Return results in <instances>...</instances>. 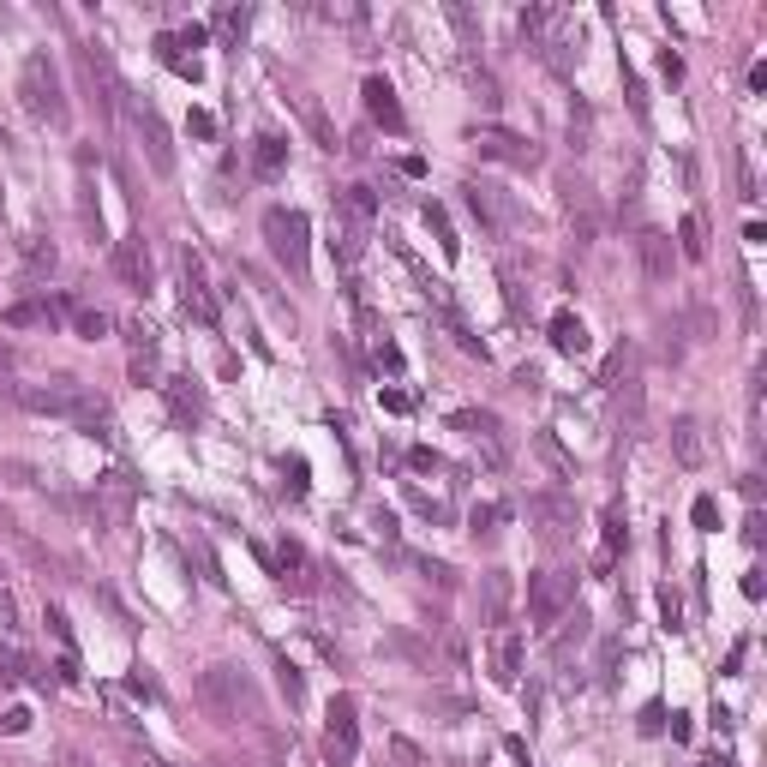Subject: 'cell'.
Here are the masks:
<instances>
[{"label":"cell","instance_id":"cell-6","mask_svg":"<svg viewBox=\"0 0 767 767\" xmlns=\"http://www.w3.org/2000/svg\"><path fill=\"white\" fill-rule=\"evenodd\" d=\"M474 144H480L485 156L510 162V168H534V162H540V150H534L522 132H504V126H480V132H474Z\"/></svg>","mask_w":767,"mask_h":767},{"label":"cell","instance_id":"cell-34","mask_svg":"<svg viewBox=\"0 0 767 767\" xmlns=\"http://www.w3.org/2000/svg\"><path fill=\"white\" fill-rule=\"evenodd\" d=\"M689 522L702 527V534H713V527H720V504H713V498H695V510H689Z\"/></svg>","mask_w":767,"mask_h":767},{"label":"cell","instance_id":"cell-23","mask_svg":"<svg viewBox=\"0 0 767 767\" xmlns=\"http://www.w3.org/2000/svg\"><path fill=\"white\" fill-rule=\"evenodd\" d=\"M102 504H108V516H114V522L132 510V474H126V468H114V474L102 480Z\"/></svg>","mask_w":767,"mask_h":767},{"label":"cell","instance_id":"cell-47","mask_svg":"<svg viewBox=\"0 0 767 767\" xmlns=\"http://www.w3.org/2000/svg\"><path fill=\"white\" fill-rule=\"evenodd\" d=\"M132 767H162V762H156V755H139V762H132Z\"/></svg>","mask_w":767,"mask_h":767},{"label":"cell","instance_id":"cell-25","mask_svg":"<svg viewBox=\"0 0 767 767\" xmlns=\"http://www.w3.org/2000/svg\"><path fill=\"white\" fill-rule=\"evenodd\" d=\"M504 611H510V576L504 569H492V576H485V618L498 624Z\"/></svg>","mask_w":767,"mask_h":767},{"label":"cell","instance_id":"cell-4","mask_svg":"<svg viewBox=\"0 0 767 767\" xmlns=\"http://www.w3.org/2000/svg\"><path fill=\"white\" fill-rule=\"evenodd\" d=\"M569 594H576V582L569 576H558V569H540V576H527V618H534V629H552L558 618H564Z\"/></svg>","mask_w":767,"mask_h":767},{"label":"cell","instance_id":"cell-9","mask_svg":"<svg viewBox=\"0 0 767 767\" xmlns=\"http://www.w3.org/2000/svg\"><path fill=\"white\" fill-rule=\"evenodd\" d=\"M492 684H522V636L516 629H498V642H492Z\"/></svg>","mask_w":767,"mask_h":767},{"label":"cell","instance_id":"cell-22","mask_svg":"<svg viewBox=\"0 0 767 767\" xmlns=\"http://www.w3.org/2000/svg\"><path fill=\"white\" fill-rule=\"evenodd\" d=\"M426 228H432V240H438V252H444V258H456V252H462V240H456V228H450V216H444V204H432L426 198Z\"/></svg>","mask_w":767,"mask_h":767},{"label":"cell","instance_id":"cell-7","mask_svg":"<svg viewBox=\"0 0 767 767\" xmlns=\"http://www.w3.org/2000/svg\"><path fill=\"white\" fill-rule=\"evenodd\" d=\"M366 114L384 126V132H408V114H402V102H396V90H390V79H366Z\"/></svg>","mask_w":767,"mask_h":767},{"label":"cell","instance_id":"cell-28","mask_svg":"<svg viewBox=\"0 0 767 767\" xmlns=\"http://www.w3.org/2000/svg\"><path fill=\"white\" fill-rule=\"evenodd\" d=\"M678 252H684L689 264H695V258H707V240H702V216H684V223H678Z\"/></svg>","mask_w":767,"mask_h":767},{"label":"cell","instance_id":"cell-11","mask_svg":"<svg viewBox=\"0 0 767 767\" xmlns=\"http://www.w3.org/2000/svg\"><path fill=\"white\" fill-rule=\"evenodd\" d=\"M126 342H132V378L139 384H156V330L144 318L126 324Z\"/></svg>","mask_w":767,"mask_h":767},{"label":"cell","instance_id":"cell-38","mask_svg":"<svg viewBox=\"0 0 767 767\" xmlns=\"http://www.w3.org/2000/svg\"><path fill=\"white\" fill-rule=\"evenodd\" d=\"M390 755H396L402 767H426V755H420L414 744H408V738H390Z\"/></svg>","mask_w":767,"mask_h":767},{"label":"cell","instance_id":"cell-48","mask_svg":"<svg viewBox=\"0 0 767 767\" xmlns=\"http://www.w3.org/2000/svg\"><path fill=\"white\" fill-rule=\"evenodd\" d=\"M707 767H731V762H726V755H713V762H707Z\"/></svg>","mask_w":767,"mask_h":767},{"label":"cell","instance_id":"cell-30","mask_svg":"<svg viewBox=\"0 0 767 767\" xmlns=\"http://www.w3.org/2000/svg\"><path fill=\"white\" fill-rule=\"evenodd\" d=\"M468 522H474V534H498V527L510 522V504H474Z\"/></svg>","mask_w":767,"mask_h":767},{"label":"cell","instance_id":"cell-8","mask_svg":"<svg viewBox=\"0 0 767 767\" xmlns=\"http://www.w3.org/2000/svg\"><path fill=\"white\" fill-rule=\"evenodd\" d=\"M181 300H186V312H192V318L198 324H216V300H210V282H204V270H198V258H192V252H186L181 258Z\"/></svg>","mask_w":767,"mask_h":767},{"label":"cell","instance_id":"cell-35","mask_svg":"<svg viewBox=\"0 0 767 767\" xmlns=\"http://www.w3.org/2000/svg\"><path fill=\"white\" fill-rule=\"evenodd\" d=\"M42 624L55 629V642H61L66 653H72V624H66V611H61V606H48V611H42Z\"/></svg>","mask_w":767,"mask_h":767},{"label":"cell","instance_id":"cell-15","mask_svg":"<svg viewBox=\"0 0 767 767\" xmlns=\"http://www.w3.org/2000/svg\"><path fill=\"white\" fill-rule=\"evenodd\" d=\"M282 168H288V144L276 139V132H258V139H252V174H258V181H276Z\"/></svg>","mask_w":767,"mask_h":767},{"label":"cell","instance_id":"cell-13","mask_svg":"<svg viewBox=\"0 0 767 767\" xmlns=\"http://www.w3.org/2000/svg\"><path fill=\"white\" fill-rule=\"evenodd\" d=\"M527 522H540L545 540H564L569 534V504L552 498V492H540V498H527Z\"/></svg>","mask_w":767,"mask_h":767},{"label":"cell","instance_id":"cell-36","mask_svg":"<svg viewBox=\"0 0 767 767\" xmlns=\"http://www.w3.org/2000/svg\"><path fill=\"white\" fill-rule=\"evenodd\" d=\"M660 618H666V629H684V600H678V594H660Z\"/></svg>","mask_w":767,"mask_h":767},{"label":"cell","instance_id":"cell-1","mask_svg":"<svg viewBox=\"0 0 767 767\" xmlns=\"http://www.w3.org/2000/svg\"><path fill=\"white\" fill-rule=\"evenodd\" d=\"M264 240H270V252H276V264H282L288 276H306V252H312V223H306V210H288V204L264 210Z\"/></svg>","mask_w":767,"mask_h":767},{"label":"cell","instance_id":"cell-5","mask_svg":"<svg viewBox=\"0 0 767 767\" xmlns=\"http://www.w3.org/2000/svg\"><path fill=\"white\" fill-rule=\"evenodd\" d=\"M198 695H204L210 707H216L223 720H234V713L246 707V678H240L234 666H210V671L198 678Z\"/></svg>","mask_w":767,"mask_h":767},{"label":"cell","instance_id":"cell-39","mask_svg":"<svg viewBox=\"0 0 767 767\" xmlns=\"http://www.w3.org/2000/svg\"><path fill=\"white\" fill-rule=\"evenodd\" d=\"M186 126H192V139H216V114H204V108H192Z\"/></svg>","mask_w":767,"mask_h":767},{"label":"cell","instance_id":"cell-37","mask_svg":"<svg viewBox=\"0 0 767 767\" xmlns=\"http://www.w3.org/2000/svg\"><path fill=\"white\" fill-rule=\"evenodd\" d=\"M282 474H288V492H294V498H300L306 485H312V480H306V462H300V456H288V462H282Z\"/></svg>","mask_w":767,"mask_h":767},{"label":"cell","instance_id":"cell-27","mask_svg":"<svg viewBox=\"0 0 767 767\" xmlns=\"http://www.w3.org/2000/svg\"><path fill=\"white\" fill-rule=\"evenodd\" d=\"M294 108L306 114V126L318 132V144H324V150H336V126L324 121V108H318V102H312V97H294Z\"/></svg>","mask_w":767,"mask_h":767},{"label":"cell","instance_id":"cell-21","mask_svg":"<svg viewBox=\"0 0 767 767\" xmlns=\"http://www.w3.org/2000/svg\"><path fill=\"white\" fill-rule=\"evenodd\" d=\"M270 564H276V576H282L288 587H312V564H306V552L294 540L276 545V558H270Z\"/></svg>","mask_w":767,"mask_h":767},{"label":"cell","instance_id":"cell-14","mask_svg":"<svg viewBox=\"0 0 767 767\" xmlns=\"http://www.w3.org/2000/svg\"><path fill=\"white\" fill-rule=\"evenodd\" d=\"M360 246H366V228L336 204V216H330V252H336V264H354L360 258Z\"/></svg>","mask_w":767,"mask_h":767},{"label":"cell","instance_id":"cell-31","mask_svg":"<svg viewBox=\"0 0 767 767\" xmlns=\"http://www.w3.org/2000/svg\"><path fill=\"white\" fill-rule=\"evenodd\" d=\"M534 444H540V456H545V462H552V468H558V474H564V480H569V474H576V462H569L564 450H558V438H552V432H540V438H534Z\"/></svg>","mask_w":767,"mask_h":767},{"label":"cell","instance_id":"cell-10","mask_svg":"<svg viewBox=\"0 0 767 767\" xmlns=\"http://www.w3.org/2000/svg\"><path fill=\"white\" fill-rule=\"evenodd\" d=\"M132 126H139L144 150H150V168H156V174H168V168H174V150H168V132H162L156 108H132Z\"/></svg>","mask_w":767,"mask_h":767},{"label":"cell","instance_id":"cell-44","mask_svg":"<svg viewBox=\"0 0 767 767\" xmlns=\"http://www.w3.org/2000/svg\"><path fill=\"white\" fill-rule=\"evenodd\" d=\"M24 726H30V713H24V707H6V720H0V731H13V738H19Z\"/></svg>","mask_w":767,"mask_h":767},{"label":"cell","instance_id":"cell-41","mask_svg":"<svg viewBox=\"0 0 767 767\" xmlns=\"http://www.w3.org/2000/svg\"><path fill=\"white\" fill-rule=\"evenodd\" d=\"M378 408L384 414H408L414 402H408V390H378Z\"/></svg>","mask_w":767,"mask_h":767},{"label":"cell","instance_id":"cell-45","mask_svg":"<svg viewBox=\"0 0 767 767\" xmlns=\"http://www.w3.org/2000/svg\"><path fill=\"white\" fill-rule=\"evenodd\" d=\"M660 72H666V79L678 84V79H684V61H678V55H671V48H666V55H660Z\"/></svg>","mask_w":767,"mask_h":767},{"label":"cell","instance_id":"cell-40","mask_svg":"<svg viewBox=\"0 0 767 767\" xmlns=\"http://www.w3.org/2000/svg\"><path fill=\"white\" fill-rule=\"evenodd\" d=\"M642 731H647V738H660V731H666V707H660V702L642 707Z\"/></svg>","mask_w":767,"mask_h":767},{"label":"cell","instance_id":"cell-19","mask_svg":"<svg viewBox=\"0 0 767 767\" xmlns=\"http://www.w3.org/2000/svg\"><path fill=\"white\" fill-rule=\"evenodd\" d=\"M162 396L174 402V414L181 420H204V390L192 378H162Z\"/></svg>","mask_w":767,"mask_h":767},{"label":"cell","instance_id":"cell-33","mask_svg":"<svg viewBox=\"0 0 767 767\" xmlns=\"http://www.w3.org/2000/svg\"><path fill=\"white\" fill-rule=\"evenodd\" d=\"M372 360H378V372H402V366H408V360H402V348L390 342V336H384V342L372 348Z\"/></svg>","mask_w":767,"mask_h":767},{"label":"cell","instance_id":"cell-32","mask_svg":"<svg viewBox=\"0 0 767 767\" xmlns=\"http://www.w3.org/2000/svg\"><path fill=\"white\" fill-rule=\"evenodd\" d=\"M276 684H282V695H288V707H300V702H306V684H300V671H294V666H288V660H282V666H276Z\"/></svg>","mask_w":767,"mask_h":767},{"label":"cell","instance_id":"cell-42","mask_svg":"<svg viewBox=\"0 0 767 767\" xmlns=\"http://www.w3.org/2000/svg\"><path fill=\"white\" fill-rule=\"evenodd\" d=\"M216 30H223V37H240V30H246V13H216Z\"/></svg>","mask_w":767,"mask_h":767},{"label":"cell","instance_id":"cell-3","mask_svg":"<svg viewBox=\"0 0 767 767\" xmlns=\"http://www.w3.org/2000/svg\"><path fill=\"white\" fill-rule=\"evenodd\" d=\"M360 755V720H354V695H330V731H324V762L354 767Z\"/></svg>","mask_w":767,"mask_h":767},{"label":"cell","instance_id":"cell-26","mask_svg":"<svg viewBox=\"0 0 767 767\" xmlns=\"http://www.w3.org/2000/svg\"><path fill=\"white\" fill-rule=\"evenodd\" d=\"M468 192V210H474V223L485 228V234H498V204H492V192L485 186H462Z\"/></svg>","mask_w":767,"mask_h":767},{"label":"cell","instance_id":"cell-46","mask_svg":"<svg viewBox=\"0 0 767 767\" xmlns=\"http://www.w3.org/2000/svg\"><path fill=\"white\" fill-rule=\"evenodd\" d=\"M61 762H66V767H84V755H79V749H66V755H61Z\"/></svg>","mask_w":767,"mask_h":767},{"label":"cell","instance_id":"cell-2","mask_svg":"<svg viewBox=\"0 0 767 767\" xmlns=\"http://www.w3.org/2000/svg\"><path fill=\"white\" fill-rule=\"evenodd\" d=\"M19 97L37 121H66V97H61V72L48 55H24V72H19Z\"/></svg>","mask_w":767,"mask_h":767},{"label":"cell","instance_id":"cell-29","mask_svg":"<svg viewBox=\"0 0 767 767\" xmlns=\"http://www.w3.org/2000/svg\"><path fill=\"white\" fill-rule=\"evenodd\" d=\"M72 330H79L84 342H102V336H108L114 324L102 318V312H90V306H72Z\"/></svg>","mask_w":767,"mask_h":767},{"label":"cell","instance_id":"cell-12","mask_svg":"<svg viewBox=\"0 0 767 767\" xmlns=\"http://www.w3.org/2000/svg\"><path fill=\"white\" fill-rule=\"evenodd\" d=\"M114 264H121V276H126L132 288H150V246H144V234L114 240Z\"/></svg>","mask_w":767,"mask_h":767},{"label":"cell","instance_id":"cell-16","mask_svg":"<svg viewBox=\"0 0 767 767\" xmlns=\"http://www.w3.org/2000/svg\"><path fill=\"white\" fill-rule=\"evenodd\" d=\"M642 270H647V282H666L671 276V234H660V228H647L642 240Z\"/></svg>","mask_w":767,"mask_h":767},{"label":"cell","instance_id":"cell-43","mask_svg":"<svg viewBox=\"0 0 767 767\" xmlns=\"http://www.w3.org/2000/svg\"><path fill=\"white\" fill-rule=\"evenodd\" d=\"M204 37H210L204 24H186V30H174V42H181V48H204Z\"/></svg>","mask_w":767,"mask_h":767},{"label":"cell","instance_id":"cell-24","mask_svg":"<svg viewBox=\"0 0 767 767\" xmlns=\"http://www.w3.org/2000/svg\"><path fill=\"white\" fill-rule=\"evenodd\" d=\"M342 210L354 216L360 228H372V216H378V198H372V186H348L342 192Z\"/></svg>","mask_w":767,"mask_h":767},{"label":"cell","instance_id":"cell-17","mask_svg":"<svg viewBox=\"0 0 767 767\" xmlns=\"http://www.w3.org/2000/svg\"><path fill=\"white\" fill-rule=\"evenodd\" d=\"M19 402L30 408V414H79L84 396L79 390H19Z\"/></svg>","mask_w":767,"mask_h":767},{"label":"cell","instance_id":"cell-20","mask_svg":"<svg viewBox=\"0 0 767 767\" xmlns=\"http://www.w3.org/2000/svg\"><path fill=\"white\" fill-rule=\"evenodd\" d=\"M545 336H552V348H558V354H587V324L576 318V312H558Z\"/></svg>","mask_w":767,"mask_h":767},{"label":"cell","instance_id":"cell-18","mask_svg":"<svg viewBox=\"0 0 767 767\" xmlns=\"http://www.w3.org/2000/svg\"><path fill=\"white\" fill-rule=\"evenodd\" d=\"M671 456L684 468H702L707 462V444H702V426L695 420H671Z\"/></svg>","mask_w":767,"mask_h":767}]
</instances>
